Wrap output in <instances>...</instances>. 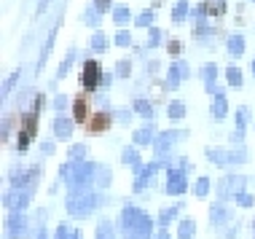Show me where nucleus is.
<instances>
[{
	"instance_id": "nucleus-1",
	"label": "nucleus",
	"mask_w": 255,
	"mask_h": 239,
	"mask_svg": "<svg viewBox=\"0 0 255 239\" xmlns=\"http://www.w3.org/2000/svg\"><path fill=\"white\" fill-rule=\"evenodd\" d=\"M119 229L127 239H153V221L134 204H124L121 207Z\"/></svg>"
},
{
	"instance_id": "nucleus-2",
	"label": "nucleus",
	"mask_w": 255,
	"mask_h": 239,
	"mask_svg": "<svg viewBox=\"0 0 255 239\" xmlns=\"http://www.w3.org/2000/svg\"><path fill=\"white\" fill-rule=\"evenodd\" d=\"M62 180L67 183V188H84L94 186V175H97V164L94 161H67L59 169Z\"/></svg>"
},
{
	"instance_id": "nucleus-3",
	"label": "nucleus",
	"mask_w": 255,
	"mask_h": 239,
	"mask_svg": "<svg viewBox=\"0 0 255 239\" xmlns=\"http://www.w3.org/2000/svg\"><path fill=\"white\" fill-rule=\"evenodd\" d=\"M97 194H94L92 186H84V188H70V194H67V213L73 218H86L94 213V207H97Z\"/></svg>"
},
{
	"instance_id": "nucleus-4",
	"label": "nucleus",
	"mask_w": 255,
	"mask_h": 239,
	"mask_svg": "<svg viewBox=\"0 0 255 239\" xmlns=\"http://www.w3.org/2000/svg\"><path fill=\"white\" fill-rule=\"evenodd\" d=\"M188 172H191V161L188 159H175V164L167 167V180H164V194L169 196H180L188 188Z\"/></svg>"
},
{
	"instance_id": "nucleus-5",
	"label": "nucleus",
	"mask_w": 255,
	"mask_h": 239,
	"mask_svg": "<svg viewBox=\"0 0 255 239\" xmlns=\"http://www.w3.org/2000/svg\"><path fill=\"white\" fill-rule=\"evenodd\" d=\"M38 119H40V113H35V111L22 113L19 132H16V153H24L32 145V140L38 137Z\"/></svg>"
},
{
	"instance_id": "nucleus-6",
	"label": "nucleus",
	"mask_w": 255,
	"mask_h": 239,
	"mask_svg": "<svg viewBox=\"0 0 255 239\" xmlns=\"http://www.w3.org/2000/svg\"><path fill=\"white\" fill-rule=\"evenodd\" d=\"M185 78H191L188 62H183V59H172V65L167 70V78H164V92H175Z\"/></svg>"
},
{
	"instance_id": "nucleus-7",
	"label": "nucleus",
	"mask_w": 255,
	"mask_h": 239,
	"mask_svg": "<svg viewBox=\"0 0 255 239\" xmlns=\"http://www.w3.org/2000/svg\"><path fill=\"white\" fill-rule=\"evenodd\" d=\"M100 81H102V67L97 59H86L84 67H81V84H84V92L94 94L100 89Z\"/></svg>"
},
{
	"instance_id": "nucleus-8",
	"label": "nucleus",
	"mask_w": 255,
	"mask_h": 239,
	"mask_svg": "<svg viewBox=\"0 0 255 239\" xmlns=\"http://www.w3.org/2000/svg\"><path fill=\"white\" fill-rule=\"evenodd\" d=\"M113 121H116V116H113V111H94L92 113V119L86 121V134H102V132H108L110 126H113Z\"/></svg>"
},
{
	"instance_id": "nucleus-9",
	"label": "nucleus",
	"mask_w": 255,
	"mask_h": 239,
	"mask_svg": "<svg viewBox=\"0 0 255 239\" xmlns=\"http://www.w3.org/2000/svg\"><path fill=\"white\" fill-rule=\"evenodd\" d=\"M245 186H247L245 175H226L223 180L218 183V196L220 199H234L239 191H245Z\"/></svg>"
},
{
	"instance_id": "nucleus-10",
	"label": "nucleus",
	"mask_w": 255,
	"mask_h": 239,
	"mask_svg": "<svg viewBox=\"0 0 255 239\" xmlns=\"http://www.w3.org/2000/svg\"><path fill=\"white\" fill-rule=\"evenodd\" d=\"M32 223H30V218H27L24 213H11L8 215V221H5V229H8V237L13 239H24V237H30L32 234Z\"/></svg>"
},
{
	"instance_id": "nucleus-11",
	"label": "nucleus",
	"mask_w": 255,
	"mask_h": 239,
	"mask_svg": "<svg viewBox=\"0 0 255 239\" xmlns=\"http://www.w3.org/2000/svg\"><path fill=\"white\" fill-rule=\"evenodd\" d=\"M59 24H62V13L57 16V22L51 24V30H49V35H46L43 40V46H40V54H38V62H35V73H40L46 67V62H49V57H51V49H54V40H57V32H59Z\"/></svg>"
},
{
	"instance_id": "nucleus-12",
	"label": "nucleus",
	"mask_w": 255,
	"mask_h": 239,
	"mask_svg": "<svg viewBox=\"0 0 255 239\" xmlns=\"http://www.w3.org/2000/svg\"><path fill=\"white\" fill-rule=\"evenodd\" d=\"M30 199H32L30 191H24V188H11L8 194L3 196V204L11 210V213H24L27 204H30Z\"/></svg>"
},
{
	"instance_id": "nucleus-13",
	"label": "nucleus",
	"mask_w": 255,
	"mask_h": 239,
	"mask_svg": "<svg viewBox=\"0 0 255 239\" xmlns=\"http://www.w3.org/2000/svg\"><path fill=\"white\" fill-rule=\"evenodd\" d=\"M51 129H54V137L57 140H70L73 132H75V119L67 113H54Z\"/></svg>"
},
{
	"instance_id": "nucleus-14",
	"label": "nucleus",
	"mask_w": 255,
	"mask_h": 239,
	"mask_svg": "<svg viewBox=\"0 0 255 239\" xmlns=\"http://www.w3.org/2000/svg\"><path fill=\"white\" fill-rule=\"evenodd\" d=\"M70 111H73V119H75V124H86L89 119H92V97H89V92L84 94H78V97L73 100V105H70Z\"/></svg>"
},
{
	"instance_id": "nucleus-15",
	"label": "nucleus",
	"mask_w": 255,
	"mask_h": 239,
	"mask_svg": "<svg viewBox=\"0 0 255 239\" xmlns=\"http://www.w3.org/2000/svg\"><path fill=\"white\" fill-rule=\"evenodd\" d=\"M202 81H204V89H207V94H223L226 92V86H220L218 84V65L215 62H207L202 65Z\"/></svg>"
},
{
	"instance_id": "nucleus-16",
	"label": "nucleus",
	"mask_w": 255,
	"mask_h": 239,
	"mask_svg": "<svg viewBox=\"0 0 255 239\" xmlns=\"http://www.w3.org/2000/svg\"><path fill=\"white\" fill-rule=\"evenodd\" d=\"M156 126H153V121H145V126H140V129H134V134H132V142L137 148H148V145H153V140H156Z\"/></svg>"
},
{
	"instance_id": "nucleus-17",
	"label": "nucleus",
	"mask_w": 255,
	"mask_h": 239,
	"mask_svg": "<svg viewBox=\"0 0 255 239\" xmlns=\"http://www.w3.org/2000/svg\"><path fill=\"white\" fill-rule=\"evenodd\" d=\"M210 113H212V119H215V121H226V119H229V97H226V92L212 97Z\"/></svg>"
},
{
	"instance_id": "nucleus-18",
	"label": "nucleus",
	"mask_w": 255,
	"mask_h": 239,
	"mask_svg": "<svg viewBox=\"0 0 255 239\" xmlns=\"http://www.w3.org/2000/svg\"><path fill=\"white\" fill-rule=\"evenodd\" d=\"M245 35H242V32H231V35L229 38H226V51H229V57L231 59H239V57H242V54H245Z\"/></svg>"
},
{
	"instance_id": "nucleus-19",
	"label": "nucleus",
	"mask_w": 255,
	"mask_h": 239,
	"mask_svg": "<svg viewBox=\"0 0 255 239\" xmlns=\"http://www.w3.org/2000/svg\"><path fill=\"white\" fill-rule=\"evenodd\" d=\"M199 5H202V11L210 19H220L226 11H229V0H202Z\"/></svg>"
},
{
	"instance_id": "nucleus-20",
	"label": "nucleus",
	"mask_w": 255,
	"mask_h": 239,
	"mask_svg": "<svg viewBox=\"0 0 255 239\" xmlns=\"http://www.w3.org/2000/svg\"><path fill=\"white\" fill-rule=\"evenodd\" d=\"M185 116H188V108H185L183 100H172L167 105V119L172 121V124H180Z\"/></svg>"
},
{
	"instance_id": "nucleus-21",
	"label": "nucleus",
	"mask_w": 255,
	"mask_h": 239,
	"mask_svg": "<svg viewBox=\"0 0 255 239\" xmlns=\"http://www.w3.org/2000/svg\"><path fill=\"white\" fill-rule=\"evenodd\" d=\"M132 111L137 116H142L145 121H153V102H150L148 97H134L132 100Z\"/></svg>"
},
{
	"instance_id": "nucleus-22",
	"label": "nucleus",
	"mask_w": 255,
	"mask_h": 239,
	"mask_svg": "<svg viewBox=\"0 0 255 239\" xmlns=\"http://www.w3.org/2000/svg\"><path fill=\"white\" fill-rule=\"evenodd\" d=\"M19 121H22V116H19L16 111H8V113H3V129H0V137H3V142H8L11 140V129L13 126H19Z\"/></svg>"
},
{
	"instance_id": "nucleus-23",
	"label": "nucleus",
	"mask_w": 255,
	"mask_h": 239,
	"mask_svg": "<svg viewBox=\"0 0 255 239\" xmlns=\"http://www.w3.org/2000/svg\"><path fill=\"white\" fill-rule=\"evenodd\" d=\"M81 22H84L86 27H92V30H100V24H102V11L97 8V5H86V11H84V16H81Z\"/></svg>"
},
{
	"instance_id": "nucleus-24",
	"label": "nucleus",
	"mask_w": 255,
	"mask_h": 239,
	"mask_svg": "<svg viewBox=\"0 0 255 239\" xmlns=\"http://www.w3.org/2000/svg\"><path fill=\"white\" fill-rule=\"evenodd\" d=\"M19 78H22V70H19V67H16L13 73H8V76H5L3 89H0V100H3V102L11 97V92H13V89H16V84H19Z\"/></svg>"
},
{
	"instance_id": "nucleus-25",
	"label": "nucleus",
	"mask_w": 255,
	"mask_h": 239,
	"mask_svg": "<svg viewBox=\"0 0 255 239\" xmlns=\"http://www.w3.org/2000/svg\"><path fill=\"white\" fill-rule=\"evenodd\" d=\"M110 16H113V24H116V27H127L129 22H134L132 8H129V5H116Z\"/></svg>"
},
{
	"instance_id": "nucleus-26",
	"label": "nucleus",
	"mask_w": 255,
	"mask_h": 239,
	"mask_svg": "<svg viewBox=\"0 0 255 239\" xmlns=\"http://www.w3.org/2000/svg\"><path fill=\"white\" fill-rule=\"evenodd\" d=\"M204 156L218 167H229V148H204Z\"/></svg>"
},
{
	"instance_id": "nucleus-27",
	"label": "nucleus",
	"mask_w": 255,
	"mask_h": 239,
	"mask_svg": "<svg viewBox=\"0 0 255 239\" xmlns=\"http://www.w3.org/2000/svg\"><path fill=\"white\" fill-rule=\"evenodd\" d=\"M185 19H191V5L188 0H177L175 8H172V24H183Z\"/></svg>"
},
{
	"instance_id": "nucleus-28",
	"label": "nucleus",
	"mask_w": 255,
	"mask_h": 239,
	"mask_svg": "<svg viewBox=\"0 0 255 239\" xmlns=\"http://www.w3.org/2000/svg\"><path fill=\"white\" fill-rule=\"evenodd\" d=\"M110 46V40H108V35L102 30H97V32H92V38H89V49H92L94 54H102Z\"/></svg>"
},
{
	"instance_id": "nucleus-29",
	"label": "nucleus",
	"mask_w": 255,
	"mask_h": 239,
	"mask_svg": "<svg viewBox=\"0 0 255 239\" xmlns=\"http://www.w3.org/2000/svg\"><path fill=\"white\" fill-rule=\"evenodd\" d=\"M132 24H134V27H140V30H142V27H145V30H148V27H153V24H156V8L140 11V13L134 16V22H132Z\"/></svg>"
},
{
	"instance_id": "nucleus-30",
	"label": "nucleus",
	"mask_w": 255,
	"mask_h": 239,
	"mask_svg": "<svg viewBox=\"0 0 255 239\" xmlns=\"http://www.w3.org/2000/svg\"><path fill=\"white\" fill-rule=\"evenodd\" d=\"M75 57H78V51H75V46H70V49H67V54H65V59H62L59 67H57V78H65L67 73H70V67H73V62H75Z\"/></svg>"
},
{
	"instance_id": "nucleus-31",
	"label": "nucleus",
	"mask_w": 255,
	"mask_h": 239,
	"mask_svg": "<svg viewBox=\"0 0 255 239\" xmlns=\"http://www.w3.org/2000/svg\"><path fill=\"white\" fill-rule=\"evenodd\" d=\"M180 210H183V204H172V207L161 210V213H158V226H161V229H167L169 223L175 221L177 215H180Z\"/></svg>"
},
{
	"instance_id": "nucleus-32",
	"label": "nucleus",
	"mask_w": 255,
	"mask_h": 239,
	"mask_svg": "<svg viewBox=\"0 0 255 239\" xmlns=\"http://www.w3.org/2000/svg\"><path fill=\"white\" fill-rule=\"evenodd\" d=\"M54 239H84V234H81V229H75V226L59 223L57 231H54Z\"/></svg>"
},
{
	"instance_id": "nucleus-33",
	"label": "nucleus",
	"mask_w": 255,
	"mask_h": 239,
	"mask_svg": "<svg viewBox=\"0 0 255 239\" xmlns=\"http://www.w3.org/2000/svg\"><path fill=\"white\" fill-rule=\"evenodd\" d=\"M245 84V78H242V70H239L237 65H229L226 67V86H231V89H239Z\"/></svg>"
},
{
	"instance_id": "nucleus-34",
	"label": "nucleus",
	"mask_w": 255,
	"mask_h": 239,
	"mask_svg": "<svg viewBox=\"0 0 255 239\" xmlns=\"http://www.w3.org/2000/svg\"><path fill=\"white\" fill-rule=\"evenodd\" d=\"M234 116H237V119H234V121H237V132H247V124H250V119H253L250 108H247V105H239Z\"/></svg>"
},
{
	"instance_id": "nucleus-35",
	"label": "nucleus",
	"mask_w": 255,
	"mask_h": 239,
	"mask_svg": "<svg viewBox=\"0 0 255 239\" xmlns=\"http://www.w3.org/2000/svg\"><path fill=\"white\" fill-rule=\"evenodd\" d=\"M110 180H113V172H110V167L105 164H97V175H94V186L97 188H108Z\"/></svg>"
},
{
	"instance_id": "nucleus-36",
	"label": "nucleus",
	"mask_w": 255,
	"mask_h": 239,
	"mask_svg": "<svg viewBox=\"0 0 255 239\" xmlns=\"http://www.w3.org/2000/svg\"><path fill=\"white\" fill-rule=\"evenodd\" d=\"M194 234H196V223L191 221V218L177 221V237L180 239H194Z\"/></svg>"
},
{
	"instance_id": "nucleus-37",
	"label": "nucleus",
	"mask_w": 255,
	"mask_h": 239,
	"mask_svg": "<svg viewBox=\"0 0 255 239\" xmlns=\"http://www.w3.org/2000/svg\"><path fill=\"white\" fill-rule=\"evenodd\" d=\"M158 137L167 140L169 145H175V142H180L188 137V129H164V132H158Z\"/></svg>"
},
{
	"instance_id": "nucleus-38",
	"label": "nucleus",
	"mask_w": 255,
	"mask_h": 239,
	"mask_svg": "<svg viewBox=\"0 0 255 239\" xmlns=\"http://www.w3.org/2000/svg\"><path fill=\"white\" fill-rule=\"evenodd\" d=\"M121 161H124V164H129V167L140 164V161H142V159H140V148H137L134 142H132V145H127V148L121 151Z\"/></svg>"
},
{
	"instance_id": "nucleus-39",
	"label": "nucleus",
	"mask_w": 255,
	"mask_h": 239,
	"mask_svg": "<svg viewBox=\"0 0 255 239\" xmlns=\"http://www.w3.org/2000/svg\"><path fill=\"white\" fill-rule=\"evenodd\" d=\"M164 43V30H158V27H148V40H145V49H158V46Z\"/></svg>"
},
{
	"instance_id": "nucleus-40",
	"label": "nucleus",
	"mask_w": 255,
	"mask_h": 239,
	"mask_svg": "<svg viewBox=\"0 0 255 239\" xmlns=\"http://www.w3.org/2000/svg\"><path fill=\"white\" fill-rule=\"evenodd\" d=\"M113 43L119 46V49H127V46H134V40H132V32H129L127 27H119V32L113 35Z\"/></svg>"
},
{
	"instance_id": "nucleus-41",
	"label": "nucleus",
	"mask_w": 255,
	"mask_h": 239,
	"mask_svg": "<svg viewBox=\"0 0 255 239\" xmlns=\"http://www.w3.org/2000/svg\"><path fill=\"white\" fill-rule=\"evenodd\" d=\"M86 151H89V148L84 145V142L70 145V148H67V161H84L86 159Z\"/></svg>"
},
{
	"instance_id": "nucleus-42",
	"label": "nucleus",
	"mask_w": 255,
	"mask_h": 239,
	"mask_svg": "<svg viewBox=\"0 0 255 239\" xmlns=\"http://www.w3.org/2000/svg\"><path fill=\"white\" fill-rule=\"evenodd\" d=\"M210 188H212V180H210V177H199V180L194 183V196L204 199V196L210 194Z\"/></svg>"
},
{
	"instance_id": "nucleus-43",
	"label": "nucleus",
	"mask_w": 255,
	"mask_h": 239,
	"mask_svg": "<svg viewBox=\"0 0 255 239\" xmlns=\"http://www.w3.org/2000/svg\"><path fill=\"white\" fill-rule=\"evenodd\" d=\"M113 73H116V78H129L132 76V59H119Z\"/></svg>"
},
{
	"instance_id": "nucleus-44",
	"label": "nucleus",
	"mask_w": 255,
	"mask_h": 239,
	"mask_svg": "<svg viewBox=\"0 0 255 239\" xmlns=\"http://www.w3.org/2000/svg\"><path fill=\"white\" fill-rule=\"evenodd\" d=\"M229 210L223 207V204H212V223H215V226H220V221H229Z\"/></svg>"
},
{
	"instance_id": "nucleus-45",
	"label": "nucleus",
	"mask_w": 255,
	"mask_h": 239,
	"mask_svg": "<svg viewBox=\"0 0 255 239\" xmlns=\"http://www.w3.org/2000/svg\"><path fill=\"white\" fill-rule=\"evenodd\" d=\"M167 54H169L172 59H180V54H183V43H180L177 38H169V40H167Z\"/></svg>"
},
{
	"instance_id": "nucleus-46",
	"label": "nucleus",
	"mask_w": 255,
	"mask_h": 239,
	"mask_svg": "<svg viewBox=\"0 0 255 239\" xmlns=\"http://www.w3.org/2000/svg\"><path fill=\"white\" fill-rule=\"evenodd\" d=\"M51 105H54V113H65L67 108L73 105V100H67L65 94H57V97H54V102H51Z\"/></svg>"
},
{
	"instance_id": "nucleus-47",
	"label": "nucleus",
	"mask_w": 255,
	"mask_h": 239,
	"mask_svg": "<svg viewBox=\"0 0 255 239\" xmlns=\"http://www.w3.org/2000/svg\"><path fill=\"white\" fill-rule=\"evenodd\" d=\"M97 239H116V231H113V226H110L108 221H102V223H100V229H97Z\"/></svg>"
},
{
	"instance_id": "nucleus-48",
	"label": "nucleus",
	"mask_w": 255,
	"mask_h": 239,
	"mask_svg": "<svg viewBox=\"0 0 255 239\" xmlns=\"http://www.w3.org/2000/svg\"><path fill=\"white\" fill-rule=\"evenodd\" d=\"M234 202L239 204V207H253L255 199H253V194H247V191H239L237 196H234Z\"/></svg>"
},
{
	"instance_id": "nucleus-49",
	"label": "nucleus",
	"mask_w": 255,
	"mask_h": 239,
	"mask_svg": "<svg viewBox=\"0 0 255 239\" xmlns=\"http://www.w3.org/2000/svg\"><path fill=\"white\" fill-rule=\"evenodd\" d=\"M132 108H119V111H113V116H116V121H121V124H129L132 121Z\"/></svg>"
},
{
	"instance_id": "nucleus-50",
	"label": "nucleus",
	"mask_w": 255,
	"mask_h": 239,
	"mask_svg": "<svg viewBox=\"0 0 255 239\" xmlns=\"http://www.w3.org/2000/svg\"><path fill=\"white\" fill-rule=\"evenodd\" d=\"M54 151H57V142H54V140H46V142H40V153H43V156H51Z\"/></svg>"
},
{
	"instance_id": "nucleus-51",
	"label": "nucleus",
	"mask_w": 255,
	"mask_h": 239,
	"mask_svg": "<svg viewBox=\"0 0 255 239\" xmlns=\"http://www.w3.org/2000/svg\"><path fill=\"white\" fill-rule=\"evenodd\" d=\"M49 5H51V0H38V5H35V19H40L46 11H49Z\"/></svg>"
},
{
	"instance_id": "nucleus-52",
	"label": "nucleus",
	"mask_w": 255,
	"mask_h": 239,
	"mask_svg": "<svg viewBox=\"0 0 255 239\" xmlns=\"http://www.w3.org/2000/svg\"><path fill=\"white\" fill-rule=\"evenodd\" d=\"M43 105H46V97H43V94H35V100L30 102V111L40 113V108H43Z\"/></svg>"
},
{
	"instance_id": "nucleus-53",
	"label": "nucleus",
	"mask_w": 255,
	"mask_h": 239,
	"mask_svg": "<svg viewBox=\"0 0 255 239\" xmlns=\"http://www.w3.org/2000/svg\"><path fill=\"white\" fill-rule=\"evenodd\" d=\"M113 78H116V73H102L100 89H110V86H113Z\"/></svg>"
},
{
	"instance_id": "nucleus-54",
	"label": "nucleus",
	"mask_w": 255,
	"mask_h": 239,
	"mask_svg": "<svg viewBox=\"0 0 255 239\" xmlns=\"http://www.w3.org/2000/svg\"><path fill=\"white\" fill-rule=\"evenodd\" d=\"M94 5H97V8L105 13V11H113V0H92Z\"/></svg>"
},
{
	"instance_id": "nucleus-55",
	"label": "nucleus",
	"mask_w": 255,
	"mask_h": 239,
	"mask_svg": "<svg viewBox=\"0 0 255 239\" xmlns=\"http://www.w3.org/2000/svg\"><path fill=\"white\" fill-rule=\"evenodd\" d=\"M158 67H161V62H158V59H150V62H148V76H156Z\"/></svg>"
},
{
	"instance_id": "nucleus-56",
	"label": "nucleus",
	"mask_w": 255,
	"mask_h": 239,
	"mask_svg": "<svg viewBox=\"0 0 255 239\" xmlns=\"http://www.w3.org/2000/svg\"><path fill=\"white\" fill-rule=\"evenodd\" d=\"M38 239H54V237H51V234H49V231H46L43 226H40V229H38Z\"/></svg>"
},
{
	"instance_id": "nucleus-57",
	"label": "nucleus",
	"mask_w": 255,
	"mask_h": 239,
	"mask_svg": "<svg viewBox=\"0 0 255 239\" xmlns=\"http://www.w3.org/2000/svg\"><path fill=\"white\" fill-rule=\"evenodd\" d=\"M153 239H169V234H167V229H161L158 234H153Z\"/></svg>"
},
{
	"instance_id": "nucleus-58",
	"label": "nucleus",
	"mask_w": 255,
	"mask_h": 239,
	"mask_svg": "<svg viewBox=\"0 0 255 239\" xmlns=\"http://www.w3.org/2000/svg\"><path fill=\"white\" fill-rule=\"evenodd\" d=\"M250 70H253V76H255V59H253V65H250Z\"/></svg>"
},
{
	"instance_id": "nucleus-59",
	"label": "nucleus",
	"mask_w": 255,
	"mask_h": 239,
	"mask_svg": "<svg viewBox=\"0 0 255 239\" xmlns=\"http://www.w3.org/2000/svg\"><path fill=\"white\" fill-rule=\"evenodd\" d=\"M253 231H255V221H253Z\"/></svg>"
},
{
	"instance_id": "nucleus-60",
	"label": "nucleus",
	"mask_w": 255,
	"mask_h": 239,
	"mask_svg": "<svg viewBox=\"0 0 255 239\" xmlns=\"http://www.w3.org/2000/svg\"><path fill=\"white\" fill-rule=\"evenodd\" d=\"M250 3H255V0H250Z\"/></svg>"
}]
</instances>
